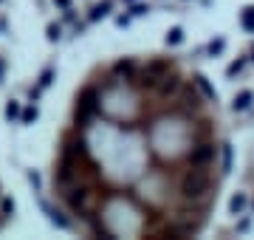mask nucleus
Segmentation results:
<instances>
[{
	"mask_svg": "<svg viewBox=\"0 0 254 240\" xmlns=\"http://www.w3.org/2000/svg\"><path fill=\"white\" fill-rule=\"evenodd\" d=\"M96 111H99V91L93 85H88L76 99V124H88Z\"/></svg>",
	"mask_w": 254,
	"mask_h": 240,
	"instance_id": "obj_1",
	"label": "nucleus"
},
{
	"mask_svg": "<svg viewBox=\"0 0 254 240\" xmlns=\"http://www.w3.org/2000/svg\"><path fill=\"white\" fill-rule=\"evenodd\" d=\"M173 68H175V65L170 62V60H164V57H155V60H150V62L144 65V71H141V74L150 76V79L155 82L158 76H164L167 71H173Z\"/></svg>",
	"mask_w": 254,
	"mask_h": 240,
	"instance_id": "obj_2",
	"label": "nucleus"
},
{
	"mask_svg": "<svg viewBox=\"0 0 254 240\" xmlns=\"http://www.w3.org/2000/svg\"><path fill=\"white\" fill-rule=\"evenodd\" d=\"M113 74H122L125 79H133V74H136V62H133V60H119V62L113 65Z\"/></svg>",
	"mask_w": 254,
	"mask_h": 240,
	"instance_id": "obj_3",
	"label": "nucleus"
},
{
	"mask_svg": "<svg viewBox=\"0 0 254 240\" xmlns=\"http://www.w3.org/2000/svg\"><path fill=\"white\" fill-rule=\"evenodd\" d=\"M110 6H113V3H110V0H102L99 6H93V11H91V20L108 17V14H110Z\"/></svg>",
	"mask_w": 254,
	"mask_h": 240,
	"instance_id": "obj_4",
	"label": "nucleus"
},
{
	"mask_svg": "<svg viewBox=\"0 0 254 240\" xmlns=\"http://www.w3.org/2000/svg\"><path fill=\"white\" fill-rule=\"evenodd\" d=\"M17 116H20V102H14V99H11L9 102V105H6V119H17Z\"/></svg>",
	"mask_w": 254,
	"mask_h": 240,
	"instance_id": "obj_5",
	"label": "nucleus"
},
{
	"mask_svg": "<svg viewBox=\"0 0 254 240\" xmlns=\"http://www.w3.org/2000/svg\"><path fill=\"white\" fill-rule=\"evenodd\" d=\"M51 76H54V68H46L43 76H40V88H48V85H51Z\"/></svg>",
	"mask_w": 254,
	"mask_h": 240,
	"instance_id": "obj_6",
	"label": "nucleus"
},
{
	"mask_svg": "<svg viewBox=\"0 0 254 240\" xmlns=\"http://www.w3.org/2000/svg\"><path fill=\"white\" fill-rule=\"evenodd\" d=\"M34 119H37V108H26V113H23V124H31Z\"/></svg>",
	"mask_w": 254,
	"mask_h": 240,
	"instance_id": "obj_7",
	"label": "nucleus"
},
{
	"mask_svg": "<svg viewBox=\"0 0 254 240\" xmlns=\"http://www.w3.org/2000/svg\"><path fill=\"white\" fill-rule=\"evenodd\" d=\"M167 43H181V28H173V31H170V34H167Z\"/></svg>",
	"mask_w": 254,
	"mask_h": 240,
	"instance_id": "obj_8",
	"label": "nucleus"
},
{
	"mask_svg": "<svg viewBox=\"0 0 254 240\" xmlns=\"http://www.w3.org/2000/svg\"><path fill=\"white\" fill-rule=\"evenodd\" d=\"M48 40H51V43H54V40H60V26H54V23L48 26Z\"/></svg>",
	"mask_w": 254,
	"mask_h": 240,
	"instance_id": "obj_9",
	"label": "nucleus"
},
{
	"mask_svg": "<svg viewBox=\"0 0 254 240\" xmlns=\"http://www.w3.org/2000/svg\"><path fill=\"white\" fill-rule=\"evenodd\" d=\"M147 6H141V3H138V6H133V9H130V14H133V17H141V14H147Z\"/></svg>",
	"mask_w": 254,
	"mask_h": 240,
	"instance_id": "obj_10",
	"label": "nucleus"
},
{
	"mask_svg": "<svg viewBox=\"0 0 254 240\" xmlns=\"http://www.w3.org/2000/svg\"><path fill=\"white\" fill-rule=\"evenodd\" d=\"M3 212L9 215V212H14V203L9 201V198H6V201H3Z\"/></svg>",
	"mask_w": 254,
	"mask_h": 240,
	"instance_id": "obj_11",
	"label": "nucleus"
},
{
	"mask_svg": "<svg viewBox=\"0 0 254 240\" xmlns=\"http://www.w3.org/2000/svg\"><path fill=\"white\" fill-rule=\"evenodd\" d=\"M54 3L60 6V9H65V11H68V0H54Z\"/></svg>",
	"mask_w": 254,
	"mask_h": 240,
	"instance_id": "obj_12",
	"label": "nucleus"
},
{
	"mask_svg": "<svg viewBox=\"0 0 254 240\" xmlns=\"http://www.w3.org/2000/svg\"><path fill=\"white\" fill-rule=\"evenodd\" d=\"M0 79H3V62H0Z\"/></svg>",
	"mask_w": 254,
	"mask_h": 240,
	"instance_id": "obj_13",
	"label": "nucleus"
}]
</instances>
